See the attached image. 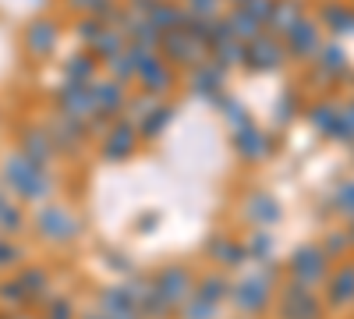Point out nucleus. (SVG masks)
I'll use <instances>...</instances> for the list:
<instances>
[{"instance_id":"f257e3e1","label":"nucleus","mask_w":354,"mask_h":319,"mask_svg":"<svg viewBox=\"0 0 354 319\" xmlns=\"http://www.w3.org/2000/svg\"><path fill=\"white\" fill-rule=\"evenodd\" d=\"M0 181H4V188H8L11 199L32 202V206H43V202H50L53 192H57V174H53V167L28 160V156H21L18 149H15L4 163H0Z\"/></svg>"},{"instance_id":"f03ea898","label":"nucleus","mask_w":354,"mask_h":319,"mask_svg":"<svg viewBox=\"0 0 354 319\" xmlns=\"http://www.w3.org/2000/svg\"><path fill=\"white\" fill-rule=\"evenodd\" d=\"M283 273L277 270V263H255L252 273H245L241 280H234V291H230V305L238 309L241 316L255 319L262 312H270V305L277 302V287H280Z\"/></svg>"},{"instance_id":"7ed1b4c3","label":"nucleus","mask_w":354,"mask_h":319,"mask_svg":"<svg viewBox=\"0 0 354 319\" xmlns=\"http://www.w3.org/2000/svg\"><path fill=\"white\" fill-rule=\"evenodd\" d=\"M32 227H36V235L46 245H71L82 235V217L71 206H64V202H53L50 199V202H43V206L36 210Z\"/></svg>"},{"instance_id":"20e7f679","label":"nucleus","mask_w":354,"mask_h":319,"mask_svg":"<svg viewBox=\"0 0 354 319\" xmlns=\"http://www.w3.org/2000/svg\"><path fill=\"white\" fill-rule=\"evenodd\" d=\"M330 270H333V259L326 255V248H322L319 241H305V245H298L290 252L283 280L305 284V287H319V284H326Z\"/></svg>"},{"instance_id":"39448f33","label":"nucleus","mask_w":354,"mask_h":319,"mask_svg":"<svg viewBox=\"0 0 354 319\" xmlns=\"http://www.w3.org/2000/svg\"><path fill=\"white\" fill-rule=\"evenodd\" d=\"M277 316L280 319H326V305L315 295V287L280 280L277 287Z\"/></svg>"},{"instance_id":"423d86ee","label":"nucleus","mask_w":354,"mask_h":319,"mask_svg":"<svg viewBox=\"0 0 354 319\" xmlns=\"http://www.w3.org/2000/svg\"><path fill=\"white\" fill-rule=\"evenodd\" d=\"M280 39H283V50H287V61L312 64L322 50V43H326V33H322V25L315 21V15H305L301 21H294Z\"/></svg>"},{"instance_id":"0eeeda50","label":"nucleus","mask_w":354,"mask_h":319,"mask_svg":"<svg viewBox=\"0 0 354 319\" xmlns=\"http://www.w3.org/2000/svg\"><path fill=\"white\" fill-rule=\"evenodd\" d=\"M135 85L142 93H149L156 100L170 96L177 85V71L160 57V50H142L138 53V71H135Z\"/></svg>"},{"instance_id":"6e6552de","label":"nucleus","mask_w":354,"mask_h":319,"mask_svg":"<svg viewBox=\"0 0 354 319\" xmlns=\"http://www.w3.org/2000/svg\"><path fill=\"white\" fill-rule=\"evenodd\" d=\"M153 287H156V295L160 302L170 309V316L181 309L188 302V295L195 291V273L185 266V263H167L153 273Z\"/></svg>"},{"instance_id":"1a4fd4ad","label":"nucleus","mask_w":354,"mask_h":319,"mask_svg":"<svg viewBox=\"0 0 354 319\" xmlns=\"http://www.w3.org/2000/svg\"><path fill=\"white\" fill-rule=\"evenodd\" d=\"M287 64V50L283 39L270 36V33H259L252 43H245V68L255 75H273Z\"/></svg>"},{"instance_id":"9d476101","label":"nucleus","mask_w":354,"mask_h":319,"mask_svg":"<svg viewBox=\"0 0 354 319\" xmlns=\"http://www.w3.org/2000/svg\"><path fill=\"white\" fill-rule=\"evenodd\" d=\"M160 57L177 71V68H195V64H202L205 57H209V50H205L202 43H195L185 28H174V33H163V39H160Z\"/></svg>"},{"instance_id":"9b49d317","label":"nucleus","mask_w":354,"mask_h":319,"mask_svg":"<svg viewBox=\"0 0 354 319\" xmlns=\"http://www.w3.org/2000/svg\"><path fill=\"white\" fill-rule=\"evenodd\" d=\"M21 43H25L28 57H36V61H46V57H53L57 46H61V21L50 18V15L28 18L25 33H21Z\"/></svg>"},{"instance_id":"f8f14e48","label":"nucleus","mask_w":354,"mask_h":319,"mask_svg":"<svg viewBox=\"0 0 354 319\" xmlns=\"http://www.w3.org/2000/svg\"><path fill=\"white\" fill-rule=\"evenodd\" d=\"M230 146H234V153H238L245 163H262V160L273 156L277 142H273V135L266 131V128H259L255 121H248V125L230 131Z\"/></svg>"},{"instance_id":"ddd939ff","label":"nucleus","mask_w":354,"mask_h":319,"mask_svg":"<svg viewBox=\"0 0 354 319\" xmlns=\"http://www.w3.org/2000/svg\"><path fill=\"white\" fill-rule=\"evenodd\" d=\"M53 107L57 113L75 121H88L96 113V96H93V85H82V82H61L53 89Z\"/></svg>"},{"instance_id":"4468645a","label":"nucleus","mask_w":354,"mask_h":319,"mask_svg":"<svg viewBox=\"0 0 354 319\" xmlns=\"http://www.w3.org/2000/svg\"><path fill=\"white\" fill-rule=\"evenodd\" d=\"M138 128L128 121V118H117L103 135H100V156L106 163H124L135 149H138Z\"/></svg>"},{"instance_id":"2eb2a0df","label":"nucleus","mask_w":354,"mask_h":319,"mask_svg":"<svg viewBox=\"0 0 354 319\" xmlns=\"http://www.w3.org/2000/svg\"><path fill=\"white\" fill-rule=\"evenodd\" d=\"M185 89H188V96H198V100H205V103H213L216 96L227 93V71H220L209 57H205L202 64L188 68Z\"/></svg>"},{"instance_id":"dca6fc26","label":"nucleus","mask_w":354,"mask_h":319,"mask_svg":"<svg viewBox=\"0 0 354 319\" xmlns=\"http://www.w3.org/2000/svg\"><path fill=\"white\" fill-rule=\"evenodd\" d=\"M46 131L57 146V156H75L93 135H88V121H75L64 113H53V121H46Z\"/></svg>"},{"instance_id":"f3484780","label":"nucleus","mask_w":354,"mask_h":319,"mask_svg":"<svg viewBox=\"0 0 354 319\" xmlns=\"http://www.w3.org/2000/svg\"><path fill=\"white\" fill-rule=\"evenodd\" d=\"M315 21L322 25V33L333 36V39H347L354 36V4L351 0H322Z\"/></svg>"},{"instance_id":"a211bd4d","label":"nucleus","mask_w":354,"mask_h":319,"mask_svg":"<svg viewBox=\"0 0 354 319\" xmlns=\"http://www.w3.org/2000/svg\"><path fill=\"white\" fill-rule=\"evenodd\" d=\"M18 153L28 156V160H36V163L53 167L57 146H53V138H50L46 125H21V128H18Z\"/></svg>"},{"instance_id":"6ab92c4d","label":"nucleus","mask_w":354,"mask_h":319,"mask_svg":"<svg viewBox=\"0 0 354 319\" xmlns=\"http://www.w3.org/2000/svg\"><path fill=\"white\" fill-rule=\"evenodd\" d=\"M96 312L103 319H142L135 298L124 284H106L100 287V298H96Z\"/></svg>"},{"instance_id":"aec40b11","label":"nucleus","mask_w":354,"mask_h":319,"mask_svg":"<svg viewBox=\"0 0 354 319\" xmlns=\"http://www.w3.org/2000/svg\"><path fill=\"white\" fill-rule=\"evenodd\" d=\"M124 287L131 291V298H135L142 319H167V316H170V309L160 302L156 287H153V273H131V277L124 280Z\"/></svg>"},{"instance_id":"412c9836","label":"nucleus","mask_w":354,"mask_h":319,"mask_svg":"<svg viewBox=\"0 0 354 319\" xmlns=\"http://www.w3.org/2000/svg\"><path fill=\"white\" fill-rule=\"evenodd\" d=\"M93 96H96V113H103V118L117 121V118H124V110H128V85H121L117 78H96L93 82Z\"/></svg>"},{"instance_id":"4be33fe9","label":"nucleus","mask_w":354,"mask_h":319,"mask_svg":"<svg viewBox=\"0 0 354 319\" xmlns=\"http://www.w3.org/2000/svg\"><path fill=\"white\" fill-rule=\"evenodd\" d=\"M322 291H326V298H322V305H326V309H347V305H354V263H340L337 270H330L326 284H322Z\"/></svg>"},{"instance_id":"5701e85b","label":"nucleus","mask_w":354,"mask_h":319,"mask_svg":"<svg viewBox=\"0 0 354 319\" xmlns=\"http://www.w3.org/2000/svg\"><path fill=\"white\" fill-rule=\"evenodd\" d=\"M245 217H248V224L252 227H277L280 220H283V206H280V199L277 195H270V192H252L248 199H245Z\"/></svg>"},{"instance_id":"b1692460","label":"nucleus","mask_w":354,"mask_h":319,"mask_svg":"<svg viewBox=\"0 0 354 319\" xmlns=\"http://www.w3.org/2000/svg\"><path fill=\"white\" fill-rule=\"evenodd\" d=\"M305 118H308V125H312L315 135H322V138L333 142L337 125H340V103L330 100V96H319V100L305 103Z\"/></svg>"},{"instance_id":"393cba45","label":"nucleus","mask_w":354,"mask_h":319,"mask_svg":"<svg viewBox=\"0 0 354 319\" xmlns=\"http://www.w3.org/2000/svg\"><path fill=\"white\" fill-rule=\"evenodd\" d=\"M205 252H209V259L220 266V270H238L248 263V255H245V241L241 238H234V235H213L209 245H205Z\"/></svg>"},{"instance_id":"a878e982","label":"nucleus","mask_w":354,"mask_h":319,"mask_svg":"<svg viewBox=\"0 0 354 319\" xmlns=\"http://www.w3.org/2000/svg\"><path fill=\"white\" fill-rule=\"evenodd\" d=\"M174 113H177V107L174 103H167V100H156L149 110L142 113V118L135 121V128H138V138L142 142H153V138H160L170 125H174Z\"/></svg>"},{"instance_id":"bb28decb","label":"nucleus","mask_w":354,"mask_h":319,"mask_svg":"<svg viewBox=\"0 0 354 319\" xmlns=\"http://www.w3.org/2000/svg\"><path fill=\"white\" fill-rule=\"evenodd\" d=\"M312 68H319V71H326L330 78L344 82V75H351V57H347V46H344L340 39H326V43H322V50H319V57L312 61Z\"/></svg>"},{"instance_id":"cd10ccee","label":"nucleus","mask_w":354,"mask_h":319,"mask_svg":"<svg viewBox=\"0 0 354 319\" xmlns=\"http://www.w3.org/2000/svg\"><path fill=\"white\" fill-rule=\"evenodd\" d=\"M308 11H305V0H273L270 8V18H266V33L270 36H283L294 21H301Z\"/></svg>"},{"instance_id":"c85d7f7f","label":"nucleus","mask_w":354,"mask_h":319,"mask_svg":"<svg viewBox=\"0 0 354 319\" xmlns=\"http://www.w3.org/2000/svg\"><path fill=\"white\" fill-rule=\"evenodd\" d=\"M230 291H234V280L227 270H213V273H205L195 280V295H202L205 302H213V305H230Z\"/></svg>"},{"instance_id":"c756f323","label":"nucleus","mask_w":354,"mask_h":319,"mask_svg":"<svg viewBox=\"0 0 354 319\" xmlns=\"http://www.w3.org/2000/svg\"><path fill=\"white\" fill-rule=\"evenodd\" d=\"M305 113V96L298 85H287V89L277 96V107H273V125L277 128H290Z\"/></svg>"},{"instance_id":"7c9ffc66","label":"nucleus","mask_w":354,"mask_h":319,"mask_svg":"<svg viewBox=\"0 0 354 319\" xmlns=\"http://www.w3.org/2000/svg\"><path fill=\"white\" fill-rule=\"evenodd\" d=\"M100 61L93 53H88L85 46L82 50H75L68 61H64V82H82V85H93L96 82V75H100Z\"/></svg>"},{"instance_id":"2f4dec72","label":"nucleus","mask_w":354,"mask_h":319,"mask_svg":"<svg viewBox=\"0 0 354 319\" xmlns=\"http://www.w3.org/2000/svg\"><path fill=\"white\" fill-rule=\"evenodd\" d=\"M124 46H128V39H124V33H121V28H113V25H106L103 33L96 36V43H93V46H85V50L93 53V57H96L100 64H110L113 57H117V53L124 50Z\"/></svg>"},{"instance_id":"473e14b6","label":"nucleus","mask_w":354,"mask_h":319,"mask_svg":"<svg viewBox=\"0 0 354 319\" xmlns=\"http://www.w3.org/2000/svg\"><path fill=\"white\" fill-rule=\"evenodd\" d=\"M18 280H21V287L28 291V298H32V305H43L46 298H50V273L43 270V266H21L18 273H15Z\"/></svg>"},{"instance_id":"72a5a7b5","label":"nucleus","mask_w":354,"mask_h":319,"mask_svg":"<svg viewBox=\"0 0 354 319\" xmlns=\"http://www.w3.org/2000/svg\"><path fill=\"white\" fill-rule=\"evenodd\" d=\"M145 18H149L160 33H174V28L185 25V4H181V0H156V8Z\"/></svg>"},{"instance_id":"f704fd0d","label":"nucleus","mask_w":354,"mask_h":319,"mask_svg":"<svg viewBox=\"0 0 354 319\" xmlns=\"http://www.w3.org/2000/svg\"><path fill=\"white\" fill-rule=\"evenodd\" d=\"M223 21H227V28H230V36L238 39V43H252L259 33H266V28L255 21V18H248L241 8H227L223 11Z\"/></svg>"},{"instance_id":"c9c22d12","label":"nucleus","mask_w":354,"mask_h":319,"mask_svg":"<svg viewBox=\"0 0 354 319\" xmlns=\"http://www.w3.org/2000/svg\"><path fill=\"white\" fill-rule=\"evenodd\" d=\"M0 309H8V312L32 309V298H28V291L21 287L18 277H4V280H0Z\"/></svg>"},{"instance_id":"e433bc0d","label":"nucleus","mask_w":354,"mask_h":319,"mask_svg":"<svg viewBox=\"0 0 354 319\" xmlns=\"http://www.w3.org/2000/svg\"><path fill=\"white\" fill-rule=\"evenodd\" d=\"M209 61H213L220 71H227V75H230V71H238V68H245V43L230 39V43L209 50Z\"/></svg>"},{"instance_id":"4c0bfd02","label":"nucleus","mask_w":354,"mask_h":319,"mask_svg":"<svg viewBox=\"0 0 354 319\" xmlns=\"http://www.w3.org/2000/svg\"><path fill=\"white\" fill-rule=\"evenodd\" d=\"M213 103H216V110H220V118L227 121V128H230V131L252 121V113L245 110V103H241L238 96H230V93H223V96H216Z\"/></svg>"},{"instance_id":"58836bf2","label":"nucleus","mask_w":354,"mask_h":319,"mask_svg":"<svg viewBox=\"0 0 354 319\" xmlns=\"http://www.w3.org/2000/svg\"><path fill=\"white\" fill-rule=\"evenodd\" d=\"M245 255L252 259V263H270V259H273V238H270V230L255 227L252 235L245 238Z\"/></svg>"},{"instance_id":"ea45409f","label":"nucleus","mask_w":354,"mask_h":319,"mask_svg":"<svg viewBox=\"0 0 354 319\" xmlns=\"http://www.w3.org/2000/svg\"><path fill=\"white\" fill-rule=\"evenodd\" d=\"M220 312H223L220 305L205 302L202 295H195V291H192V295H188V302H185L181 309H177L174 316H177V319H220Z\"/></svg>"},{"instance_id":"a19ab883","label":"nucleus","mask_w":354,"mask_h":319,"mask_svg":"<svg viewBox=\"0 0 354 319\" xmlns=\"http://www.w3.org/2000/svg\"><path fill=\"white\" fill-rule=\"evenodd\" d=\"M330 206H333V213H337L340 220L354 224V178H347V181H340V185L333 188Z\"/></svg>"},{"instance_id":"79ce46f5","label":"nucleus","mask_w":354,"mask_h":319,"mask_svg":"<svg viewBox=\"0 0 354 319\" xmlns=\"http://www.w3.org/2000/svg\"><path fill=\"white\" fill-rule=\"evenodd\" d=\"M39 316L43 319H78V309L68 295H50L43 305H39Z\"/></svg>"},{"instance_id":"37998d69","label":"nucleus","mask_w":354,"mask_h":319,"mask_svg":"<svg viewBox=\"0 0 354 319\" xmlns=\"http://www.w3.org/2000/svg\"><path fill=\"white\" fill-rule=\"evenodd\" d=\"M68 4V11L71 15H78V18H103L117 0H64Z\"/></svg>"},{"instance_id":"c03bdc74","label":"nucleus","mask_w":354,"mask_h":319,"mask_svg":"<svg viewBox=\"0 0 354 319\" xmlns=\"http://www.w3.org/2000/svg\"><path fill=\"white\" fill-rule=\"evenodd\" d=\"M181 4H185V15L192 18H220L227 11L223 0H181Z\"/></svg>"},{"instance_id":"a18cd8bd","label":"nucleus","mask_w":354,"mask_h":319,"mask_svg":"<svg viewBox=\"0 0 354 319\" xmlns=\"http://www.w3.org/2000/svg\"><path fill=\"white\" fill-rule=\"evenodd\" d=\"M333 142H340V146H354V100L340 103V125H337Z\"/></svg>"},{"instance_id":"49530a36","label":"nucleus","mask_w":354,"mask_h":319,"mask_svg":"<svg viewBox=\"0 0 354 319\" xmlns=\"http://www.w3.org/2000/svg\"><path fill=\"white\" fill-rule=\"evenodd\" d=\"M21 263V245L8 235H0V273H8Z\"/></svg>"},{"instance_id":"de8ad7c7","label":"nucleus","mask_w":354,"mask_h":319,"mask_svg":"<svg viewBox=\"0 0 354 319\" xmlns=\"http://www.w3.org/2000/svg\"><path fill=\"white\" fill-rule=\"evenodd\" d=\"M319 245L326 248V255H330V259H340V255H347V252H351V235H347V230H330V235L322 238Z\"/></svg>"},{"instance_id":"09e8293b","label":"nucleus","mask_w":354,"mask_h":319,"mask_svg":"<svg viewBox=\"0 0 354 319\" xmlns=\"http://www.w3.org/2000/svg\"><path fill=\"white\" fill-rule=\"evenodd\" d=\"M103 28H106V25H103L100 18H78V21H75V36H78L85 46H93Z\"/></svg>"},{"instance_id":"8fccbe9b","label":"nucleus","mask_w":354,"mask_h":319,"mask_svg":"<svg viewBox=\"0 0 354 319\" xmlns=\"http://www.w3.org/2000/svg\"><path fill=\"white\" fill-rule=\"evenodd\" d=\"M270 8H273V0H248V4H241V11L255 18L262 28H266V18H270Z\"/></svg>"},{"instance_id":"3c124183","label":"nucleus","mask_w":354,"mask_h":319,"mask_svg":"<svg viewBox=\"0 0 354 319\" xmlns=\"http://www.w3.org/2000/svg\"><path fill=\"white\" fill-rule=\"evenodd\" d=\"M106 263H110V266H117L121 273H135V270H131V259H128L124 252H106Z\"/></svg>"},{"instance_id":"603ef678","label":"nucleus","mask_w":354,"mask_h":319,"mask_svg":"<svg viewBox=\"0 0 354 319\" xmlns=\"http://www.w3.org/2000/svg\"><path fill=\"white\" fill-rule=\"evenodd\" d=\"M11 319H43L39 312H32V309H21V312H8Z\"/></svg>"},{"instance_id":"864d4df0","label":"nucleus","mask_w":354,"mask_h":319,"mask_svg":"<svg viewBox=\"0 0 354 319\" xmlns=\"http://www.w3.org/2000/svg\"><path fill=\"white\" fill-rule=\"evenodd\" d=\"M227 8H241V4H248V0H223Z\"/></svg>"},{"instance_id":"5fc2aeb1","label":"nucleus","mask_w":354,"mask_h":319,"mask_svg":"<svg viewBox=\"0 0 354 319\" xmlns=\"http://www.w3.org/2000/svg\"><path fill=\"white\" fill-rule=\"evenodd\" d=\"M78 319H103L100 312H85V316H78Z\"/></svg>"},{"instance_id":"6e6d98bb","label":"nucleus","mask_w":354,"mask_h":319,"mask_svg":"<svg viewBox=\"0 0 354 319\" xmlns=\"http://www.w3.org/2000/svg\"><path fill=\"white\" fill-rule=\"evenodd\" d=\"M347 235H351V248H354V224L347 227Z\"/></svg>"},{"instance_id":"4d7b16f0","label":"nucleus","mask_w":354,"mask_h":319,"mask_svg":"<svg viewBox=\"0 0 354 319\" xmlns=\"http://www.w3.org/2000/svg\"><path fill=\"white\" fill-rule=\"evenodd\" d=\"M0 319H11V316H8V312H4V309H0Z\"/></svg>"},{"instance_id":"13d9d810","label":"nucleus","mask_w":354,"mask_h":319,"mask_svg":"<svg viewBox=\"0 0 354 319\" xmlns=\"http://www.w3.org/2000/svg\"><path fill=\"white\" fill-rule=\"evenodd\" d=\"M0 121H4V113H0Z\"/></svg>"},{"instance_id":"bf43d9fd","label":"nucleus","mask_w":354,"mask_h":319,"mask_svg":"<svg viewBox=\"0 0 354 319\" xmlns=\"http://www.w3.org/2000/svg\"><path fill=\"white\" fill-rule=\"evenodd\" d=\"M351 4H354V0H351Z\"/></svg>"},{"instance_id":"052dcab7","label":"nucleus","mask_w":354,"mask_h":319,"mask_svg":"<svg viewBox=\"0 0 354 319\" xmlns=\"http://www.w3.org/2000/svg\"><path fill=\"white\" fill-rule=\"evenodd\" d=\"M351 149H354V146H351Z\"/></svg>"},{"instance_id":"680f3d73","label":"nucleus","mask_w":354,"mask_h":319,"mask_svg":"<svg viewBox=\"0 0 354 319\" xmlns=\"http://www.w3.org/2000/svg\"><path fill=\"white\" fill-rule=\"evenodd\" d=\"M245 319H248V316H245Z\"/></svg>"}]
</instances>
